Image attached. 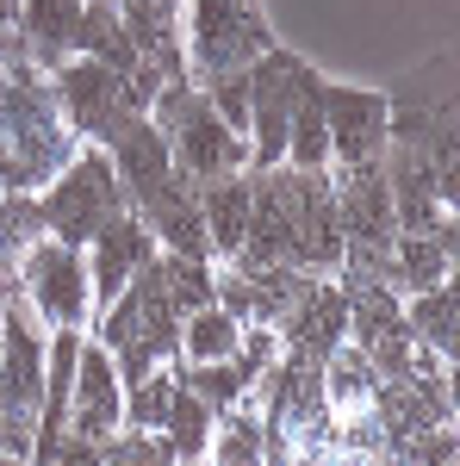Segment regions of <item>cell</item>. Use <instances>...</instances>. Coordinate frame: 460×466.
<instances>
[{
    "instance_id": "1",
    "label": "cell",
    "mask_w": 460,
    "mask_h": 466,
    "mask_svg": "<svg viewBox=\"0 0 460 466\" xmlns=\"http://www.w3.org/2000/svg\"><path fill=\"white\" fill-rule=\"evenodd\" d=\"M81 137L50 94V75H26L0 87V187L6 193H44L69 162Z\"/></svg>"
},
{
    "instance_id": "2",
    "label": "cell",
    "mask_w": 460,
    "mask_h": 466,
    "mask_svg": "<svg viewBox=\"0 0 460 466\" xmlns=\"http://www.w3.org/2000/svg\"><path fill=\"white\" fill-rule=\"evenodd\" d=\"M268 44H274V32L255 13V0H187L180 56H187V75L199 87L218 81V75H243Z\"/></svg>"
},
{
    "instance_id": "3",
    "label": "cell",
    "mask_w": 460,
    "mask_h": 466,
    "mask_svg": "<svg viewBox=\"0 0 460 466\" xmlns=\"http://www.w3.org/2000/svg\"><path fill=\"white\" fill-rule=\"evenodd\" d=\"M37 212H44V230L50 237H63L75 249H87V237L107 224V218L125 212V187L112 175V156L107 144H81L56 168V180L37 193Z\"/></svg>"
},
{
    "instance_id": "4",
    "label": "cell",
    "mask_w": 460,
    "mask_h": 466,
    "mask_svg": "<svg viewBox=\"0 0 460 466\" xmlns=\"http://www.w3.org/2000/svg\"><path fill=\"white\" fill-rule=\"evenodd\" d=\"M19 292L32 299V311L50 329H87L94 323V280H87V255L63 237H32L19 255Z\"/></svg>"
},
{
    "instance_id": "5",
    "label": "cell",
    "mask_w": 460,
    "mask_h": 466,
    "mask_svg": "<svg viewBox=\"0 0 460 466\" xmlns=\"http://www.w3.org/2000/svg\"><path fill=\"white\" fill-rule=\"evenodd\" d=\"M50 94H56V106L81 144H107L112 125L131 112L125 106V69H112L100 56H81V50L50 69Z\"/></svg>"
},
{
    "instance_id": "6",
    "label": "cell",
    "mask_w": 460,
    "mask_h": 466,
    "mask_svg": "<svg viewBox=\"0 0 460 466\" xmlns=\"http://www.w3.org/2000/svg\"><path fill=\"white\" fill-rule=\"evenodd\" d=\"M125 430V380L118 360L100 336H81V360H75V392H69V435L81 441H107Z\"/></svg>"
},
{
    "instance_id": "7",
    "label": "cell",
    "mask_w": 460,
    "mask_h": 466,
    "mask_svg": "<svg viewBox=\"0 0 460 466\" xmlns=\"http://www.w3.org/2000/svg\"><path fill=\"white\" fill-rule=\"evenodd\" d=\"M323 100V125H330V168H354V162H373L386 149V118L392 106L367 87H330L318 81Z\"/></svg>"
},
{
    "instance_id": "8",
    "label": "cell",
    "mask_w": 460,
    "mask_h": 466,
    "mask_svg": "<svg viewBox=\"0 0 460 466\" xmlns=\"http://www.w3.org/2000/svg\"><path fill=\"white\" fill-rule=\"evenodd\" d=\"M107 156H112V175H118V187H125V206L156 199V193L175 180V149H169V137L149 125V112H125V118L112 125Z\"/></svg>"
},
{
    "instance_id": "9",
    "label": "cell",
    "mask_w": 460,
    "mask_h": 466,
    "mask_svg": "<svg viewBox=\"0 0 460 466\" xmlns=\"http://www.w3.org/2000/svg\"><path fill=\"white\" fill-rule=\"evenodd\" d=\"M274 329H281L286 355H305V360H323L336 342H349V292H342V280L336 274L330 280H312Z\"/></svg>"
},
{
    "instance_id": "10",
    "label": "cell",
    "mask_w": 460,
    "mask_h": 466,
    "mask_svg": "<svg viewBox=\"0 0 460 466\" xmlns=\"http://www.w3.org/2000/svg\"><path fill=\"white\" fill-rule=\"evenodd\" d=\"M81 255H87V280H94V311H100L107 299H118V292H125V280L138 274L143 261L156 255V237H149V224H143V218L131 212V206H125L118 218H107V224H100V230L87 237V249H81Z\"/></svg>"
},
{
    "instance_id": "11",
    "label": "cell",
    "mask_w": 460,
    "mask_h": 466,
    "mask_svg": "<svg viewBox=\"0 0 460 466\" xmlns=\"http://www.w3.org/2000/svg\"><path fill=\"white\" fill-rule=\"evenodd\" d=\"M131 212L149 224V237H156V249L169 255H206L212 261V243H206V218H199V193H193V180H169L156 199H143Z\"/></svg>"
},
{
    "instance_id": "12",
    "label": "cell",
    "mask_w": 460,
    "mask_h": 466,
    "mask_svg": "<svg viewBox=\"0 0 460 466\" xmlns=\"http://www.w3.org/2000/svg\"><path fill=\"white\" fill-rule=\"evenodd\" d=\"M199 193V218H206V243H212V261H230L243 249L249 230V193H255V175L237 168V175H212L193 187Z\"/></svg>"
},
{
    "instance_id": "13",
    "label": "cell",
    "mask_w": 460,
    "mask_h": 466,
    "mask_svg": "<svg viewBox=\"0 0 460 466\" xmlns=\"http://www.w3.org/2000/svg\"><path fill=\"white\" fill-rule=\"evenodd\" d=\"M81 6L87 0H19V37L32 50V63L44 75L63 56H75V32H81Z\"/></svg>"
},
{
    "instance_id": "14",
    "label": "cell",
    "mask_w": 460,
    "mask_h": 466,
    "mask_svg": "<svg viewBox=\"0 0 460 466\" xmlns=\"http://www.w3.org/2000/svg\"><path fill=\"white\" fill-rule=\"evenodd\" d=\"M404 329H411L424 349H435V355L455 360V329H460L455 280H435V287H424V292H404Z\"/></svg>"
},
{
    "instance_id": "15",
    "label": "cell",
    "mask_w": 460,
    "mask_h": 466,
    "mask_svg": "<svg viewBox=\"0 0 460 466\" xmlns=\"http://www.w3.org/2000/svg\"><path fill=\"white\" fill-rule=\"evenodd\" d=\"M212 404L199 392H187V386H175V398H169V410H162V423H156V435L169 441V461H206V441H212Z\"/></svg>"
},
{
    "instance_id": "16",
    "label": "cell",
    "mask_w": 460,
    "mask_h": 466,
    "mask_svg": "<svg viewBox=\"0 0 460 466\" xmlns=\"http://www.w3.org/2000/svg\"><path fill=\"white\" fill-rule=\"evenodd\" d=\"M206 461H218V466H255V461H261V410H255L249 398L224 404V410L212 417Z\"/></svg>"
},
{
    "instance_id": "17",
    "label": "cell",
    "mask_w": 460,
    "mask_h": 466,
    "mask_svg": "<svg viewBox=\"0 0 460 466\" xmlns=\"http://www.w3.org/2000/svg\"><path fill=\"white\" fill-rule=\"evenodd\" d=\"M75 50H81V56H100L112 69H131V63H138V50H131V37H125V19H118V0H87V6H81Z\"/></svg>"
},
{
    "instance_id": "18",
    "label": "cell",
    "mask_w": 460,
    "mask_h": 466,
    "mask_svg": "<svg viewBox=\"0 0 460 466\" xmlns=\"http://www.w3.org/2000/svg\"><path fill=\"white\" fill-rule=\"evenodd\" d=\"M237 336H243V323L230 318L224 305H199V311H187L180 318V367H193V360H224L237 349Z\"/></svg>"
},
{
    "instance_id": "19",
    "label": "cell",
    "mask_w": 460,
    "mask_h": 466,
    "mask_svg": "<svg viewBox=\"0 0 460 466\" xmlns=\"http://www.w3.org/2000/svg\"><path fill=\"white\" fill-rule=\"evenodd\" d=\"M286 162H292V168H330V125H323L318 81L299 94V106L286 118Z\"/></svg>"
},
{
    "instance_id": "20",
    "label": "cell",
    "mask_w": 460,
    "mask_h": 466,
    "mask_svg": "<svg viewBox=\"0 0 460 466\" xmlns=\"http://www.w3.org/2000/svg\"><path fill=\"white\" fill-rule=\"evenodd\" d=\"M162 287H169V305L187 318V311H199V305H212V299H218V261L162 249Z\"/></svg>"
},
{
    "instance_id": "21",
    "label": "cell",
    "mask_w": 460,
    "mask_h": 466,
    "mask_svg": "<svg viewBox=\"0 0 460 466\" xmlns=\"http://www.w3.org/2000/svg\"><path fill=\"white\" fill-rule=\"evenodd\" d=\"M206 100H212V112L230 125V131H243V137H249V69L206 81Z\"/></svg>"
}]
</instances>
